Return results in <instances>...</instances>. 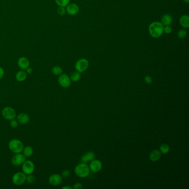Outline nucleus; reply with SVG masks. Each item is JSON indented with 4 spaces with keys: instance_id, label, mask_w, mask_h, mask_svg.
<instances>
[{
    "instance_id": "24",
    "label": "nucleus",
    "mask_w": 189,
    "mask_h": 189,
    "mask_svg": "<svg viewBox=\"0 0 189 189\" xmlns=\"http://www.w3.org/2000/svg\"><path fill=\"white\" fill-rule=\"evenodd\" d=\"M71 1V0H55L56 4L58 6H63L66 7Z\"/></svg>"
},
{
    "instance_id": "5",
    "label": "nucleus",
    "mask_w": 189,
    "mask_h": 189,
    "mask_svg": "<svg viewBox=\"0 0 189 189\" xmlns=\"http://www.w3.org/2000/svg\"><path fill=\"white\" fill-rule=\"evenodd\" d=\"M2 115L3 118L7 120H11L16 118L17 114L15 110L11 106H6L3 109Z\"/></svg>"
},
{
    "instance_id": "35",
    "label": "nucleus",
    "mask_w": 189,
    "mask_h": 189,
    "mask_svg": "<svg viewBox=\"0 0 189 189\" xmlns=\"http://www.w3.org/2000/svg\"><path fill=\"white\" fill-rule=\"evenodd\" d=\"M62 189H73V187H71V186H69V185H66L64 187H62Z\"/></svg>"
},
{
    "instance_id": "36",
    "label": "nucleus",
    "mask_w": 189,
    "mask_h": 189,
    "mask_svg": "<svg viewBox=\"0 0 189 189\" xmlns=\"http://www.w3.org/2000/svg\"><path fill=\"white\" fill-rule=\"evenodd\" d=\"M183 1V2L185 3H189V0H182Z\"/></svg>"
},
{
    "instance_id": "14",
    "label": "nucleus",
    "mask_w": 189,
    "mask_h": 189,
    "mask_svg": "<svg viewBox=\"0 0 189 189\" xmlns=\"http://www.w3.org/2000/svg\"><path fill=\"white\" fill-rule=\"evenodd\" d=\"M18 66L22 70H25L28 68L30 65V61L25 57H21L18 59L17 62Z\"/></svg>"
},
{
    "instance_id": "9",
    "label": "nucleus",
    "mask_w": 189,
    "mask_h": 189,
    "mask_svg": "<svg viewBox=\"0 0 189 189\" xmlns=\"http://www.w3.org/2000/svg\"><path fill=\"white\" fill-rule=\"evenodd\" d=\"M26 158L22 153L15 154L11 159V163L14 167H20L25 161Z\"/></svg>"
},
{
    "instance_id": "23",
    "label": "nucleus",
    "mask_w": 189,
    "mask_h": 189,
    "mask_svg": "<svg viewBox=\"0 0 189 189\" xmlns=\"http://www.w3.org/2000/svg\"><path fill=\"white\" fill-rule=\"evenodd\" d=\"M159 150H160V151L161 152V154H168V153H169V151H170V146H169V145H168V144H161L160 146Z\"/></svg>"
},
{
    "instance_id": "19",
    "label": "nucleus",
    "mask_w": 189,
    "mask_h": 189,
    "mask_svg": "<svg viewBox=\"0 0 189 189\" xmlns=\"http://www.w3.org/2000/svg\"><path fill=\"white\" fill-rule=\"evenodd\" d=\"M172 19L169 14H165L162 16L161 23L164 26H170L172 24Z\"/></svg>"
},
{
    "instance_id": "18",
    "label": "nucleus",
    "mask_w": 189,
    "mask_h": 189,
    "mask_svg": "<svg viewBox=\"0 0 189 189\" xmlns=\"http://www.w3.org/2000/svg\"><path fill=\"white\" fill-rule=\"evenodd\" d=\"M180 25L184 28H188L189 27V17L187 15L182 16L179 19Z\"/></svg>"
},
{
    "instance_id": "29",
    "label": "nucleus",
    "mask_w": 189,
    "mask_h": 189,
    "mask_svg": "<svg viewBox=\"0 0 189 189\" xmlns=\"http://www.w3.org/2000/svg\"><path fill=\"white\" fill-rule=\"evenodd\" d=\"M163 32L166 34H170V33H172V27L170 26H164Z\"/></svg>"
},
{
    "instance_id": "31",
    "label": "nucleus",
    "mask_w": 189,
    "mask_h": 189,
    "mask_svg": "<svg viewBox=\"0 0 189 189\" xmlns=\"http://www.w3.org/2000/svg\"><path fill=\"white\" fill-rule=\"evenodd\" d=\"M144 81L148 84H150L153 82V78L151 76H146L144 77Z\"/></svg>"
},
{
    "instance_id": "11",
    "label": "nucleus",
    "mask_w": 189,
    "mask_h": 189,
    "mask_svg": "<svg viewBox=\"0 0 189 189\" xmlns=\"http://www.w3.org/2000/svg\"><path fill=\"white\" fill-rule=\"evenodd\" d=\"M102 167H103L102 163L100 160L95 159L90 162V164L89 165L91 172H100L101 169H102Z\"/></svg>"
},
{
    "instance_id": "1",
    "label": "nucleus",
    "mask_w": 189,
    "mask_h": 189,
    "mask_svg": "<svg viewBox=\"0 0 189 189\" xmlns=\"http://www.w3.org/2000/svg\"><path fill=\"white\" fill-rule=\"evenodd\" d=\"M163 28L164 25L161 22L154 21L149 25L148 28L149 34L153 38H159L164 33Z\"/></svg>"
},
{
    "instance_id": "34",
    "label": "nucleus",
    "mask_w": 189,
    "mask_h": 189,
    "mask_svg": "<svg viewBox=\"0 0 189 189\" xmlns=\"http://www.w3.org/2000/svg\"><path fill=\"white\" fill-rule=\"evenodd\" d=\"M25 71L26 72V73H27V74H31V73H32L33 70H32V68H30V67H29L28 68H27V69H26Z\"/></svg>"
},
{
    "instance_id": "22",
    "label": "nucleus",
    "mask_w": 189,
    "mask_h": 189,
    "mask_svg": "<svg viewBox=\"0 0 189 189\" xmlns=\"http://www.w3.org/2000/svg\"><path fill=\"white\" fill-rule=\"evenodd\" d=\"M52 73L55 76H59L62 73H63V69L60 66H53L52 68Z\"/></svg>"
},
{
    "instance_id": "7",
    "label": "nucleus",
    "mask_w": 189,
    "mask_h": 189,
    "mask_svg": "<svg viewBox=\"0 0 189 189\" xmlns=\"http://www.w3.org/2000/svg\"><path fill=\"white\" fill-rule=\"evenodd\" d=\"M35 170V164L31 160H25L22 165V171L23 173L27 175L33 174Z\"/></svg>"
},
{
    "instance_id": "12",
    "label": "nucleus",
    "mask_w": 189,
    "mask_h": 189,
    "mask_svg": "<svg viewBox=\"0 0 189 189\" xmlns=\"http://www.w3.org/2000/svg\"><path fill=\"white\" fill-rule=\"evenodd\" d=\"M66 13L69 15L75 16L79 12V7L76 3H69L66 7Z\"/></svg>"
},
{
    "instance_id": "20",
    "label": "nucleus",
    "mask_w": 189,
    "mask_h": 189,
    "mask_svg": "<svg viewBox=\"0 0 189 189\" xmlns=\"http://www.w3.org/2000/svg\"><path fill=\"white\" fill-rule=\"evenodd\" d=\"M22 153L25 156L26 158L30 157L33 154V148L30 146H25L23 148Z\"/></svg>"
},
{
    "instance_id": "33",
    "label": "nucleus",
    "mask_w": 189,
    "mask_h": 189,
    "mask_svg": "<svg viewBox=\"0 0 189 189\" xmlns=\"http://www.w3.org/2000/svg\"><path fill=\"white\" fill-rule=\"evenodd\" d=\"M5 75V71L3 68L0 67V79H1Z\"/></svg>"
},
{
    "instance_id": "15",
    "label": "nucleus",
    "mask_w": 189,
    "mask_h": 189,
    "mask_svg": "<svg viewBox=\"0 0 189 189\" xmlns=\"http://www.w3.org/2000/svg\"><path fill=\"white\" fill-rule=\"evenodd\" d=\"M95 158H96V154L93 151H89L86 153V154H84L83 156H82L81 161L82 163H87L92 161L93 160L95 159Z\"/></svg>"
},
{
    "instance_id": "3",
    "label": "nucleus",
    "mask_w": 189,
    "mask_h": 189,
    "mask_svg": "<svg viewBox=\"0 0 189 189\" xmlns=\"http://www.w3.org/2000/svg\"><path fill=\"white\" fill-rule=\"evenodd\" d=\"M8 148L15 154L22 153L24 145L22 142L17 139H13L11 140L8 143Z\"/></svg>"
},
{
    "instance_id": "32",
    "label": "nucleus",
    "mask_w": 189,
    "mask_h": 189,
    "mask_svg": "<svg viewBox=\"0 0 189 189\" xmlns=\"http://www.w3.org/2000/svg\"><path fill=\"white\" fill-rule=\"evenodd\" d=\"M83 187V185L81 182H77L76 184H74L73 188L74 189H81Z\"/></svg>"
},
{
    "instance_id": "30",
    "label": "nucleus",
    "mask_w": 189,
    "mask_h": 189,
    "mask_svg": "<svg viewBox=\"0 0 189 189\" xmlns=\"http://www.w3.org/2000/svg\"><path fill=\"white\" fill-rule=\"evenodd\" d=\"M18 122L17 120H16L15 119H12L10 120V126L12 128H16L17 127L18 125Z\"/></svg>"
},
{
    "instance_id": "13",
    "label": "nucleus",
    "mask_w": 189,
    "mask_h": 189,
    "mask_svg": "<svg viewBox=\"0 0 189 189\" xmlns=\"http://www.w3.org/2000/svg\"><path fill=\"white\" fill-rule=\"evenodd\" d=\"M16 118L18 122V123L23 125L28 123L30 120V117L27 114L25 113H21L18 114V115L16 116Z\"/></svg>"
},
{
    "instance_id": "26",
    "label": "nucleus",
    "mask_w": 189,
    "mask_h": 189,
    "mask_svg": "<svg viewBox=\"0 0 189 189\" xmlns=\"http://www.w3.org/2000/svg\"><path fill=\"white\" fill-rule=\"evenodd\" d=\"M177 37L178 38L180 39H184L187 37V31L184 30V29H182V30H180L177 32Z\"/></svg>"
},
{
    "instance_id": "17",
    "label": "nucleus",
    "mask_w": 189,
    "mask_h": 189,
    "mask_svg": "<svg viewBox=\"0 0 189 189\" xmlns=\"http://www.w3.org/2000/svg\"><path fill=\"white\" fill-rule=\"evenodd\" d=\"M16 79L20 82H22L25 81L27 77V73L25 70H20L18 71L16 74Z\"/></svg>"
},
{
    "instance_id": "10",
    "label": "nucleus",
    "mask_w": 189,
    "mask_h": 189,
    "mask_svg": "<svg viewBox=\"0 0 189 189\" xmlns=\"http://www.w3.org/2000/svg\"><path fill=\"white\" fill-rule=\"evenodd\" d=\"M62 182H63V177L60 174H52L48 179L49 184L53 187L58 186Z\"/></svg>"
},
{
    "instance_id": "28",
    "label": "nucleus",
    "mask_w": 189,
    "mask_h": 189,
    "mask_svg": "<svg viewBox=\"0 0 189 189\" xmlns=\"http://www.w3.org/2000/svg\"><path fill=\"white\" fill-rule=\"evenodd\" d=\"M71 172H70V170H64L62 172L61 176L63 178H68L69 177L71 176Z\"/></svg>"
},
{
    "instance_id": "2",
    "label": "nucleus",
    "mask_w": 189,
    "mask_h": 189,
    "mask_svg": "<svg viewBox=\"0 0 189 189\" xmlns=\"http://www.w3.org/2000/svg\"><path fill=\"white\" fill-rule=\"evenodd\" d=\"M74 172L77 177L80 178H86L90 174V169L87 163H81L78 164L74 169Z\"/></svg>"
},
{
    "instance_id": "25",
    "label": "nucleus",
    "mask_w": 189,
    "mask_h": 189,
    "mask_svg": "<svg viewBox=\"0 0 189 189\" xmlns=\"http://www.w3.org/2000/svg\"><path fill=\"white\" fill-rule=\"evenodd\" d=\"M36 177L35 176L32 174H29L26 175V182H28V184H32L35 182Z\"/></svg>"
},
{
    "instance_id": "4",
    "label": "nucleus",
    "mask_w": 189,
    "mask_h": 189,
    "mask_svg": "<svg viewBox=\"0 0 189 189\" xmlns=\"http://www.w3.org/2000/svg\"><path fill=\"white\" fill-rule=\"evenodd\" d=\"M26 180V175L22 172H16L13 175L12 177V182L13 184L16 186H21L25 184Z\"/></svg>"
},
{
    "instance_id": "8",
    "label": "nucleus",
    "mask_w": 189,
    "mask_h": 189,
    "mask_svg": "<svg viewBox=\"0 0 189 189\" xmlns=\"http://www.w3.org/2000/svg\"><path fill=\"white\" fill-rule=\"evenodd\" d=\"M58 83L64 88H68L71 85V79L69 76L66 74L62 73L59 76L58 79Z\"/></svg>"
},
{
    "instance_id": "6",
    "label": "nucleus",
    "mask_w": 189,
    "mask_h": 189,
    "mask_svg": "<svg viewBox=\"0 0 189 189\" xmlns=\"http://www.w3.org/2000/svg\"><path fill=\"white\" fill-rule=\"evenodd\" d=\"M89 67V62L86 58H81L76 62L75 64V69L76 71L79 73H83L88 69Z\"/></svg>"
},
{
    "instance_id": "27",
    "label": "nucleus",
    "mask_w": 189,
    "mask_h": 189,
    "mask_svg": "<svg viewBox=\"0 0 189 189\" xmlns=\"http://www.w3.org/2000/svg\"><path fill=\"white\" fill-rule=\"evenodd\" d=\"M66 13V7L63 6H58L57 8V13L59 16H64Z\"/></svg>"
},
{
    "instance_id": "21",
    "label": "nucleus",
    "mask_w": 189,
    "mask_h": 189,
    "mask_svg": "<svg viewBox=\"0 0 189 189\" xmlns=\"http://www.w3.org/2000/svg\"><path fill=\"white\" fill-rule=\"evenodd\" d=\"M69 78L71 79V81H72V82H78L81 79V73L78 72L77 71L73 72V73H71V75L69 76Z\"/></svg>"
},
{
    "instance_id": "16",
    "label": "nucleus",
    "mask_w": 189,
    "mask_h": 189,
    "mask_svg": "<svg viewBox=\"0 0 189 189\" xmlns=\"http://www.w3.org/2000/svg\"><path fill=\"white\" fill-rule=\"evenodd\" d=\"M161 154H162L159 150H153L149 154V159L153 162H156L161 158Z\"/></svg>"
}]
</instances>
